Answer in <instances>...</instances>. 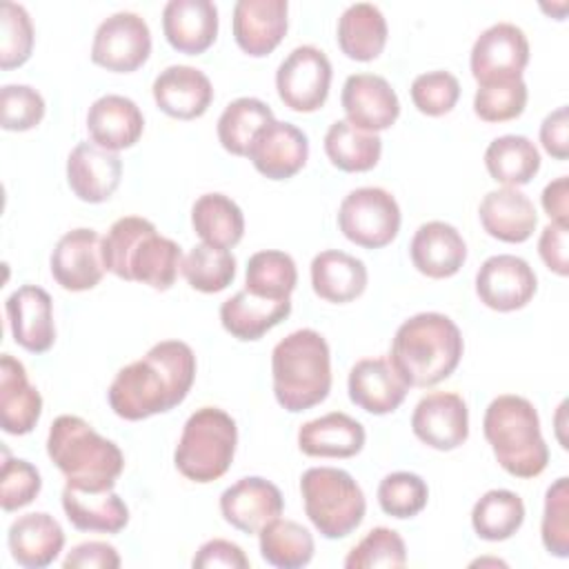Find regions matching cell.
Segmentation results:
<instances>
[{"instance_id": "obj_1", "label": "cell", "mask_w": 569, "mask_h": 569, "mask_svg": "<svg viewBox=\"0 0 569 569\" xmlns=\"http://www.w3.org/2000/svg\"><path fill=\"white\" fill-rule=\"evenodd\" d=\"M193 380L191 347L182 340H162L116 373L107 400L118 418L136 422L176 409L189 396Z\"/></svg>"}, {"instance_id": "obj_2", "label": "cell", "mask_w": 569, "mask_h": 569, "mask_svg": "<svg viewBox=\"0 0 569 569\" xmlns=\"http://www.w3.org/2000/svg\"><path fill=\"white\" fill-rule=\"evenodd\" d=\"M104 269L113 276L167 291L182 267V249L140 216L118 218L102 238Z\"/></svg>"}, {"instance_id": "obj_3", "label": "cell", "mask_w": 569, "mask_h": 569, "mask_svg": "<svg viewBox=\"0 0 569 569\" xmlns=\"http://www.w3.org/2000/svg\"><path fill=\"white\" fill-rule=\"evenodd\" d=\"M462 351L458 325L445 313L422 311L398 327L389 362L409 387H433L456 371Z\"/></svg>"}, {"instance_id": "obj_4", "label": "cell", "mask_w": 569, "mask_h": 569, "mask_svg": "<svg viewBox=\"0 0 569 569\" xmlns=\"http://www.w3.org/2000/svg\"><path fill=\"white\" fill-rule=\"evenodd\" d=\"M47 453L67 478V485L87 491L113 489L122 469L124 456L120 447L100 436L80 416H58L47 436Z\"/></svg>"}, {"instance_id": "obj_5", "label": "cell", "mask_w": 569, "mask_h": 569, "mask_svg": "<svg viewBox=\"0 0 569 569\" xmlns=\"http://www.w3.org/2000/svg\"><path fill=\"white\" fill-rule=\"evenodd\" d=\"M273 396L289 413L320 405L331 391V353L316 329L284 336L271 351Z\"/></svg>"}, {"instance_id": "obj_6", "label": "cell", "mask_w": 569, "mask_h": 569, "mask_svg": "<svg viewBox=\"0 0 569 569\" xmlns=\"http://www.w3.org/2000/svg\"><path fill=\"white\" fill-rule=\"evenodd\" d=\"M482 431L498 465L516 478H536L547 469L549 447L540 431L536 407L516 393L493 398L482 418Z\"/></svg>"}, {"instance_id": "obj_7", "label": "cell", "mask_w": 569, "mask_h": 569, "mask_svg": "<svg viewBox=\"0 0 569 569\" xmlns=\"http://www.w3.org/2000/svg\"><path fill=\"white\" fill-rule=\"evenodd\" d=\"M236 420L218 407L196 409L180 433L173 451L176 469L193 482H213L222 478L236 456Z\"/></svg>"}, {"instance_id": "obj_8", "label": "cell", "mask_w": 569, "mask_h": 569, "mask_svg": "<svg viewBox=\"0 0 569 569\" xmlns=\"http://www.w3.org/2000/svg\"><path fill=\"white\" fill-rule=\"evenodd\" d=\"M305 513L320 536L347 538L365 518L367 500L351 473L338 467H311L300 478Z\"/></svg>"}, {"instance_id": "obj_9", "label": "cell", "mask_w": 569, "mask_h": 569, "mask_svg": "<svg viewBox=\"0 0 569 569\" xmlns=\"http://www.w3.org/2000/svg\"><path fill=\"white\" fill-rule=\"evenodd\" d=\"M400 207L396 198L380 187H360L349 191L338 209L342 236L362 249H382L400 231Z\"/></svg>"}, {"instance_id": "obj_10", "label": "cell", "mask_w": 569, "mask_h": 569, "mask_svg": "<svg viewBox=\"0 0 569 569\" xmlns=\"http://www.w3.org/2000/svg\"><path fill=\"white\" fill-rule=\"evenodd\" d=\"M331 73V62L322 49L296 47L276 71L278 96L291 111L313 113L327 102Z\"/></svg>"}, {"instance_id": "obj_11", "label": "cell", "mask_w": 569, "mask_h": 569, "mask_svg": "<svg viewBox=\"0 0 569 569\" xmlns=\"http://www.w3.org/2000/svg\"><path fill=\"white\" fill-rule=\"evenodd\" d=\"M149 53V24L133 11H118L104 18L93 33L91 60L107 71L131 73L147 62Z\"/></svg>"}, {"instance_id": "obj_12", "label": "cell", "mask_w": 569, "mask_h": 569, "mask_svg": "<svg viewBox=\"0 0 569 569\" xmlns=\"http://www.w3.org/2000/svg\"><path fill=\"white\" fill-rule=\"evenodd\" d=\"M529 64V40L525 31L511 22L487 27L471 47V76L478 84L522 78Z\"/></svg>"}, {"instance_id": "obj_13", "label": "cell", "mask_w": 569, "mask_h": 569, "mask_svg": "<svg viewBox=\"0 0 569 569\" xmlns=\"http://www.w3.org/2000/svg\"><path fill=\"white\" fill-rule=\"evenodd\" d=\"M538 289V280L529 262L513 253L487 258L476 273V293L480 302L493 311L507 313L529 305Z\"/></svg>"}, {"instance_id": "obj_14", "label": "cell", "mask_w": 569, "mask_h": 569, "mask_svg": "<svg viewBox=\"0 0 569 569\" xmlns=\"http://www.w3.org/2000/svg\"><path fill=\"white\" fill-rule=\"evenodd\" d=\"M411 429L431 449H458L469 438L467 402L453 391H431L418 400L411 413Z\"/></svg>"}, {"instance_id": "obj_15", "label": "cell", "mask_w": 569, "mask_h": 569, "mask_svg": "<svg viewBox=\"0 0 569 569\" xmlns=\"http://www.w3.org/2000/svg\"><path fill=\"white\" fill-rule=\"evenodd\" d=\"M51 276L67 291H89L104 276L102 238L98 231L78 227L67 231L51 251Z\"/></svg>"}, {"instance_id": "obj_16", "label": "cell", "mask_w": 569, "mask_h": 569, "mask_svg": "<svg viewBox=\"0 0 569 569\" xmlns=\"http://www.w3.org/2000/svg\"><path fill=\"white\" fill-rule=\"evenodd\" d=\"M340 102L345 120L362 131H385L400 116V100L391 84L376 73H353L345 80Z\"/></svg>"}, {"instance_id": "obj_17", "label": "cell", "mask_w": 569, "mask_h": 569, "mask_svg": "<svg viewBox=\"0 0 569 569\" xmlns=\"http://www.w3.org/2000/svg\"><path fill=\"white\" fill-rule=\"evenodd\" d=\"M120 178V156L96 142H78L67 158V184L82 202H107L116 193Z\"/></svg>"}, {"instance_id": "obj_18", "label": "cell", "mask_w": 569, "mask_h": 569, "mask_svg": "<svg viewBox=\"0 0 569 569\" xmlns=\"http://www.w3.org/2000/svg\"><path fill=\"white\" fill-rule=\"evenodd\" d=\"M247 158L269 180L293 178L309 158V140L291 122L273 120L251 142Z\"/></svg>"}, {"instance_id": "obj_19", "label": "cell", "mask_w": 569, "mask_h": 569, "mask_svg": "<svg viewBox=\"0 0 569 569\" xmlns=\"http://www.w3.org/2000/svg\"><path fill=\"white\" fill-rule=\"evenodd\" d=\"M282 509L284 498L280 489L260 476L240 478L220 496L222 518L242 533H258L267 522L278 518Z\"/></svg>"}, {"instance_id": "obj_20", "label": "cell", "mask_w": 569, "mask_h": 569, "mask_svg": "<svg viewBox=\"0 0 569 569\" xmlns=\"http://www.w3.org/2000/svg\"><path fill=\"white\" fill-rule=\"evenodd\" d=\"M7 320L16 345L29 353H44L56 342L51 296L36 284L18 287L4 302Z\"/></svg>"}, {"instance_id": "obj_21", "label": "cell", "mask_w": 569, "mask_h": 569, "mask_svg": "<svg viewBox=\"0 0 569 569\" xmlns=\"http://www.w3.org/2000/svg\"><path fill=\"white\" fill-rule=\"evenodd\" d=\"M287 0H238L231 18L236 44L251 58L271 53L287 33Z\"/></svg>"}, {"instance_id": "obj_22", "label": "cell", "mask_w": 569, "mask_h": 569, "mask_svg": "<svg viewBox=\"0 0 569 569\" xmlns=\"http://www.w3.org/2000/svg\"><path fill=\"white\" fill-rule=\"evenodd\" d=\"M347 389L356 407L373 416H387L405 402L409 385L389 358H362L351 367Z\"/></svg>"}, {"instance_id": "obj_23", "label": "cell", "mask_w": 569, "mask_h": 569, "mask_svg": "<svg viewBox=\"0 0 569 569\" xmlns=\"http://www.w3.org/2000/svg\"><path fill=\"white\" fill-rule=\"evenodd\" d=\"M153 100L162 113L176 120L204 116L213 100V87L207 73L189 64H171L153 80Z\"/></svg>"}, {"instance_id": "obj_24", "label": "cell", "mask_w": 569, "mask_h": 569, "mask_svg": "<svg viewBox=\"0 0 569 569\" xmlns=\"http://www.w3.org/2000/svg\"><path fill=\"white\" fill-rule=\"evenodd\" d=\"M409 256L422 276L442 280L460 271L467 260V244L453 224L431 220L416 229L409 244Z\"/></svg>"}, {"instance_id": "obj_25", "label": "cell", "mask_w": 569, "mask_h": 569, "mask_svg": "<svg viewBox=\"0 0 569 569\" xmlns=\"http://www.w3.org/2000/svg\"><path fill=\"white\" fill-rule=\"evenodd\" d=\"M162 31L176 51L204 53L218 36V7L211 0H169L162 9Z\"/></svg>"}, {"instance_id": "obj_26", "label": "cell", "mask_w": 569, "mask_h": 569, "mask_svg": "<svg viewBox=\"0 0 569 569\" xmlns=\"http://www.w3.org/2000/svg\"><path fill=\"white\" fill-rule=\"evenodd\" d=\"M87 131L91 142L118 153L120 149H129L140 140L144 131V118L131 98L107 93L89 107Z\"/></svg>"}, {"instance_id": "obj_27", "label": "cell", "mask_w": 569, "mask_h": 569, "mask_svg": "<svg viewBox=\"0 0 569 569\" xmlns=\"http://www.w3.org/2000/svg\"><path fill=\"white\" fill-rule=\"evenodd\" d=\"M7 545L11 558L20 567L44 569L60 556L64 547V531L53 516L44 511H31L18 516L9 525Z\"/></svg>"}, {"instance_id": "obj_28", "label": "cell", "mask_w": 569, "mask_h": 569, "mask_svg": "<svg viewBox=\"0 0 569 569\" xmlns=\"http://www.w3.org/2000/svg\"><path fill=\"white\" fill-rule=\"evenodd\" d=\"M42 413V396L29 382L27 369L11 353L0 356V425L11 436L33 431Z\"/></svg>"}, {"instance_id": "obj_29", "label": "cell", "mask_w": 569, "mask_h": 569, "mask_svg": "<svg viewBox=\"0 0 569 569\" xmlns=\"http://www.w3.org/2000/svg\"><path fill=\"white\" fill-rule=\"evenodd\" d=\"M482 229L502 242H525L533 236L538 213L533 202L516 187H500L489 191L478 207Z\"/></svg>"}, {"instance_id": "obj_30", "label": "cell", "mask_w": 569, "mask_h": 569, "mask_svg": "<svg viewBox=\"0 0 569 569\" xmlns=\"http://www.w3.org/2000/svg\"><path fill=\"white\" fill-rule=\"evenodd\" d=\"M365 440V427L342 411L325 413L298 429V449L311 458H353Z\"/></svg>"}, {"instance_id": "obj_31", "label": "cell", "mask_w": 569, "mask_h": 569, "mask_svg": "<svg viewBox=\"0 0 569 569\" xmlns=\"http://www.w3.org/2000/svg\"><path fill=\"white\" fill-rule=\"evenodd\" d=\"M367 267L360 258L327 249L311 260V287L313 293L327 302L345 305L360 298L367 289Z\"/></svg>"}, {"instance_id": "obj_32", "label": "cell", "mask_w": 569, "mask_h": 569, "mask_svg": "<svg viewBox=\"0 0 569 569\" xmlns=\"http://www.w3.org/2000/svg\"><path fill=\"white\" fill-rule=\"evenodd\" d=\"M291 313L289 300H267L247 289L233 293L220 305V322L236 340H260L269 329L280 325Z\"/></svg>"}, {"instance_id": "obj_33", "label": "cell", "mask_w": 569, "mask_h": 569, "mask_svg": "<svg viewBox=\"0 0 569 569\" xmlns=\"http://www.w3.org/2000/svg\"><path fill=\"white\" fill-rule=\"evenodd\" d=\"M62 509L67 520L80 531L120 533L129 522V509L113 489L87 491L64 485Z\"/></svg>"}, {"instance_id": "obj_34", "label": "cell", "mask_w": 569, "mask_h": 569, "mask_svg": "<svg viewBox=\"0 0 569 569\" xmlns=\"http://www.w3.org/2000/svg\"><path fill=\"white\" fill-rule=\"evenodd\" d=\"M387 20L382 11L371 2L349 4L338 18V47L351 60H376L387 44Z\"/></svg>"}, {"instance_id": "obj_35", "label": "cell", "mask_w": 569, "mask_h": 569, "mask_svg": "<svg viewBox=\"0 0 569 569\" xmlns=\"http://www.w3.org/2000/svg\"><path fill=\"white\" fill-rule=\"evenodd\" d=\"M191 224L202 242L231 249L244 236L242 209L224 193H204L191 207Z\"/></svg>"}, {"instance_id": "obj_36", "label": "cell", "mask_w": 569, "mask_h": 569, "mask_svg": "<svg viewBox=\"0 0 569 569\" xmlns=\"http://www.w3.org/2000/svg\"><path fill=\"white\" fill-rule=\"evenodd\" d=\"M258 545L262 560L278 569H300L311 562L316 551L309 529L280 516L258 531Z\"/></svg>"}, {"instance_id": "obj_37", "label": "cell", "mask_w": 569, "mask_h": 569, "mask_svg": "<svg viewBox=\"0 0 569 569\" xmlns=\"http://www.w3.org/2000/svg\"><path fill=\"white\" fill-rule=\"evenodd\" d=\"M485 167L496 182L518 189L540 171V153L529 138L507 133L489 142Z\"/></svg>"}, {"instance_id": "obj_38", "label": "cell", "mask_w": 569, "mask_h": 569, "mask_svg": "<svg viewBox=\"0 0 569 569\" xmlns=\"http://www.w3.org/2000/svg\"><path fill=\"white\" fill-rule=\"evenodd\" d=\"M325 153L340 171L362 173L378 164L382 140L378 133L362 131L347 120H336L325 133Z\"/></svg>"}, {"instance_id": "obj_39", "label": "cell", "mask_w": 569, "mask_h": 569, "mask_svg": "<svg viewBox=\"0 0 569 569\" xmlns=\"http://www.w3.org/2000/svg\"><path fill=\"white\" fill-rule=\"evenodd\" d=\"M273 120L271 107L260 98H236L218 118V140L224 151L247 156L253 138Z\"/></svg>"}, {"instance_id": "obj_40", "label": "cell", "mask_w": 569, "mask_h": 569, "mask_svg": "<svg viewBox=\"0 0 569 569\" xmlns=\"http://www.w3.org/2000/svg\"><path fill=\"white\" fill-rule=\"evenodd\" d=\"M525 522V502L509 489H491L471 509V527L478 538L500 542L511 538Z\"/></svg>"}, {"instance_id": "obj_41", "label": "cell", "mask_w": 569, "mask_h": 569, "mask_svg": "<svg viewBox=\"0 0 569 569\" xmlns=\"http://www.w3.org/2000/svg\"><path fill=\"white\" fill-rule=\"evenodd\" d=\"M298 284V269L289 253L278 249L256 251L247 260L244 289L267 300H289Z\"/></svg>"}, {"instance_id": "obj_42", "label": "cell", "mask_w": 569, "mask_h": 569, "mask_svg": "<svg viewBox=\"0 0 569 569\" xmlns=\"http://www.w3.org/2000/svg\"><path fill=\"white\" fill-rule=\"evenodd\" d=\"M191 289L202 293H218L236 278V258L229 249L200 242L182 258L180 267Z\"/></svg>"}, {"instance_id": "obj_43", "label": "cell", "mask_w": 569, "mask_h": 569, "mask_svg": "<svg viewBox=\"0 0 569 569\" xmlns=\"http://www.w3.org/2000/svg\"><path fill=\"white\" fill-rule=\"evenodd\" d=\"M429 500L427 482L411 471L387 473L378 485V505L380 509L398 520L418 516Z\"/></svg>"}, {"instance_id": "obj_44", "label": "cell", "mask_w": 569, "mask_h": 569, "mask_svg": "<svg viewBox=\"0 0 569 569\" xmlns=\"http://www.w3.org/2000/svg\"><path fill=\"white\" fill-rule=\"evenodd\" d=\"M527 84L522 78L478 84L473 113L485 122H507L522 116L527 107Z\"/></svg>"}, {"instance_id": "obj_45", "label": "cell", "mask_w": 569, "mask_h": 569, "mask_svg": "<svg viewBox=\"0 0 569 569\" xmlns=\"http://www.w3.org/2000/svg\"><path fill=\"white\" fill-rule=\"evenodd\" d=\"M33 51V24L22 4L2 2L0 7V67L4 71L22 67Z\"/></svg>"}, {"instance_id": "obj_46", "label": "cell", "mask_w": 569, "mask_h": 569, "mask_svg": "<svg viewBox=\"0 0 569 569\" xmlns=\"http://www.w3.org/2000/svg\"><path fill=\"white\" fill-rule=\"evenodd\" d=\"M407 547L398 531L389 527H373L345 558L347 569H371V567H405Z\"/></svg>"}, {"instance_id": "obj_47", "label": "cell", "mask_w": 569, "mask_h": 569, "mask_svg": "<svg viewBox=\"0 0 569 569\" xmlns=\"http://www.w3.org/2000/svg\"><path fill=\"white\" fill-rule=\"evenodd\" d=\"M540 536L551 556H569V478L565 476L547 489Z\"/></svg>"}, {"instance_id": "obj_48", "label": "cell", "mask_w": 569, "mask_h": 569, "mask_svg": "<svg viewBox=\"0 0 569 569\" xmlns=\"http://www.w3.org/2000/svg\"><path fill=\"white\" fill-rule=\"evenodd\" d=\"M409 93H411L413 107L420 113L440 118L456 107V102L460 98V82L451 71L436 69V71L416 76Z\"/></svg>"}, {"instance_id": "obj_49", "label": "cell", "mask_w": 569, "mask_h": 569, "mask_svg": "<svg viewBox=\"0 0 569 569\" xmlns=\"http://www.w3.org/2000/svg\"><path fill=\"white\" fill-rule=\"evenodd\" d=\"M42 489L40 471L22 460L11 458L4 449V462L0 471V505L4 511H18L36 500V496Z\"/></svg>"}, {"instance_id": "obj_50", "label": "cell", "mask_w": 569, "mask_h": 569, "mask_svg": "<svg viewBox=\"0 0 569 569\" xmlns=\"http://www.w3.org/2000/svg\"><path fill=\"white\" fill-rule=\"evenodd\" d=\"M44 98L29 84L0 89V124L7 131H29L44 118Z\"/></svg>"}, {"instance_id": "obj_51", "label": "cell", "mask_w": 569, "mask_h": 569, "mask_svg": "<svg viewBox=\"0 0 569 569\" xmlns=\"http://www.w3.org/2000/svg\"><path fill=\"white\" fill-rule=\"evenodd\" d=\"M191 565L198 567V569H211V567L247 569L249 558L244 556V551L236 542L224 540V538H213V540H207L204 545H200Z\"/></svg>"}, {"instance_id": "obj_52", "label": "cell", "mask_w": 569, "mask_h": 569, "mask_svg": "<svg viewBox=\"0 0 569 569\" xmlns=\"http://www.w3.org/2000/svg\"><path fill=\"white\" fill-rule=\"evenodd\" d=\"M64 569H118L120 556L113 545L89 540L76 545L62 560Z\"/></svg>"}, {"instance_id": "obj_53", "label": "cell", "mask_w": 569, "mask_h": 569, "mask_svg": "<svg viewBox=\"0 0 569 569\" xmlns=\"http://www.w3.org/2000/svg\"><path fill=\"white\" fill-rule=\"evenodd\" d=\"M538 253L549 271L556 276L569 273V258H567V224L549 222L540 238H538Z\"/></svg>"}, {"instance_id": "obj_54", "label": "cell", "mask_w": 569, "mask_h": 569, "mask_svg": "<svg viewBox=\"0 0 569 569\" xmlns=\"http://www.w3.org/2000/svg\"><path fill=\"white\" fill-rule=\"evenodd\" d=\"M567 107H558L551 113L545 116L540 124V144L542 149L556 158V160H567L569 158V136H567Z\"/></svg>"}, {"instance_id": "obj_55", "label": "cell", "mask_w": 569, "mask_h": 569, "mask_svg": "<svg viewBox=\"0 0 569 569\" xmlns=\"http://www.w3.org/2000/svg\"><path fill=\"white\" fill-rule=\"evenodd\" d=\"M540 200H542V209L551 218V222L567 224V220H569V180H567V176L551 180L542 189Z\"/></svg>"}]
</instances>
